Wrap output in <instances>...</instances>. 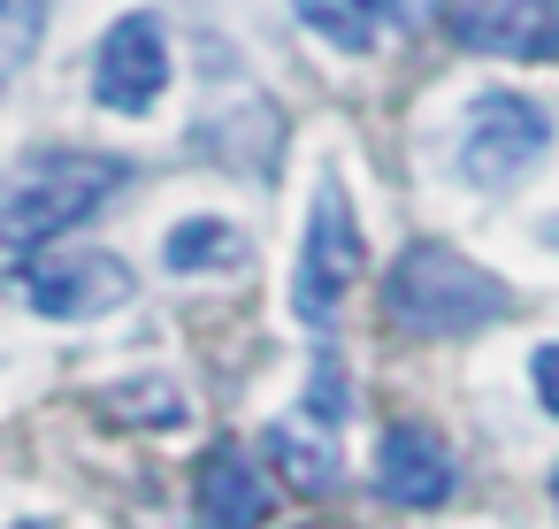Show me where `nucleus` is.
<instances>
[{
    "label": "nucleus",
    "instance_id": "39448f33",
    "mask_svg": "<svg viewBox=\"0 0 559 529\" xmlns=\"http://www.w3.org/2000/svg\"><path fill=\"white\" fill-rule=\"evenodd\" d=\"M16 292L24 307H39L47 322H93L108 307H123L139 292V277L116 261V254H47V261H24L16 269Z\"/></svg>",
    "mask_w": 559,
    "mask_h": 529
},
{
    "label": "nucleus",
    "instance_id": "f8f14e48",
    "mask_svg": "<svg viewBox=\"0 0 559 529\" xmlns=\"http://www.w3.org/2000/svg\"><path fill=\"white\" fill-rule=\"evenodd\" d=\"M261 445H269V460L292 475V491H330V483H337V452H330L322 437H307L299 422H276Z\"/></svg>",
    "mask_w": 559,
    "mask_h": 529
},
{
    "label": "nucleus",
    "instance_id": "0eeeda50",
    "mask_svg": "<svg viewBox=\"0 0 559 529\" xmlns=\"http://www.w3.org/2000/svg\"><path fill=\"white\" fill-rule=\"evenodd\" d=\"M444 32L475 55L506 62H559V0H452Z\"/></svg>",
    "mask_w": 559,
    "mask_h": 529
},
{
    "label": "nucleus",
    "instance_id": "f03ea898",
    "mask_svg": "<svg viewBox=\"0 0 559 529\" xmlns=\"http://www.w3.org/2000/svg\"><path fill=\"white\" fill-rule=\"evenodd\" d=\"M383 307H391V322L414 330V338H467V330L498 322V315L513 307V292H506L483 261H467V254L421 238V246H406V254L383 269Z\"/></svg>",
    "mask_w": 559,
    "mask_h": 529
},
{
    "label": "nucleus",
    "instance_id": "f3484780",
    "mask_svg": "<svg viewBox=\"0 0 559 529\" xmlns=\"http://www.w3.org/2000/svg\"><path fill=\"white\" fill-rule=\"evenodd\" d=\"M544 246H559V215H544Z\"/></svg>",
    "mask_w": 559,
    "mask_h": 529
},
{
    "label": "nucleus",
    "instance_id": "ddd939ff",
    "mask_svg": "<svg viewBox=\"0 0 559 529\" xmlns=\"http://www.w3.org/2000/svg\"><path fill=\"white\" fill-rule=\"evenodd\" d=\"M47 32V0H0V85H9Z\"/></svg>",
    "mask_w": 559,
    "mask_h": 529
},
{
    "label": "nucleus",
    "instance_id": "1a4fd4ad",
    "mask_svg": "<svg viewBox=\"0 0 559 529\" xmlns=\"http://www.w3.org/2000/svg\"><path fill=\"white\" fill-rule=\"evenodd\" d=\"M192 498H200V529H261V514H269V483H261V468L238 445H207L200 452Z\"/></svg>",
    "mask_w": 559,
    "mask_h": 529
},
{
    "label": "nucleus",
    "instance_id": "dca6fc26",
    "mask_svg": "<svg viewBox=\"0 0 559 529\" xmlns=\"http://www.w3.org/2000/svg\"><path fill=\"white\" fill-rule=\"evenodd\" d=\"M528 376H536V399H544V414H559V345H536Z\"/></svg>",
    "mask_w": 559,
    "mask_h": 529
},
{
    "label": "nucleus",
    "instance_id": "7ed1b4c3",
    "mask_svg": "<svg viewBox=\"0 0 559 529\" xmlns=\"http://www.w3.org/2000/svg\"><path fill=\"white\" fill-rule=\"evenodd\" d=\"M551 154V116L528 101V93H475V108H467V124H460V146H452V162H460V177L467 185H483V192H506V185H521L536 162Z\"/></svg>",
    "mask_w": 559,
    "mask_h": 529
},
{
    "label": "nucleus",
    "instance_id": "6e6552de",
    "mask_svg": "<svg viewBox=\"0 0 559 529\" xmlns=\"http://www.w3.org/2000/svg\"><path fill=\"white\" fill-rule=\"evenodd\" d=\"M376 491L391 506H444L452 498V452L421 422H391L376 445Z\"/></svg>",
    "mask_w": 559,
    "mask_h": 529
},
{
    "label": "nucleus",
    "instance_id": "2eb2a0df",
    "mask_svg": "<svg viewBox=\"0 0 559 529\" xmlns=\"http://www.w3.org/2000/svg\"><path fill=\"white\" fill-rule=\"evenodd\" d=\"M307 414H314V422H345V376H337V361H314V391H307Z\"/></svg>",
    "mask_w": 559,
    "mask_h": 529
},
{
    "label": "nucleus",
    "instance_id": "4468645a",
    "mask_svg": "<svg viewBox=\"0 0 559 529\" xmlns=\"http://www.w3.org/2000/svg\"><path fill=\"white\" fill-rule=\"evenodd\" d=\"M108 414H116V422H162V430H177V422H185V399H177L169 384H146V391H116Z\"/></svg>",
    "mask_w": 559,
    "mask_h": 529
},
{
    "label": "nucleus",
    "instance_id": "20e7f679",
    "mask_svg": "<svg viewBox=\"0 0 559 529\" xmlns=\"http://www.w3.org/2000/svg\"><path fill=\"white\" fill-rule=\"evenodd\" d=\"M360 277V223H353V200L337 177H322L314 192V215H307V246H299V269H292V315L307 330H330L337 299L353 292Z\"/></svg>",
    "mask_w": 559,
    "mask_h": 529
},
{
    "label": "nucleus",
    "instance_id": "9b49d317",
    "mask_svg": "<svg viewBox=\"0 0 559 529\" xmlns=\"http://www.w3.org/2000/svg\"><path fill=\"white\" fill-rule=\"evenodd\" d=\"M162 261L169 269H238L246 261V238L230 223H215V215H192V223H177L162 238Z\"/></svg>",
    "mask_w": 559,
    "mask_h": 529
},
{
    "label": "nucleus",
    "instance_id": "9d476101",
    "mask_svg": "<svg viewBox=\"0 0 559 529\" xmlns=\"http://www.w3.org/2000/svg\"><path fill=\"white\" fill-rule=\"evenodd\" d=\"M414 9H421V0H292V16L314 39H330L337 55H368L376 32L383 24H414Z\"/></svg>",
    "mask_w": 559,
    "mask_h": 529
},
{
    "label": "nucleus",
    "instance_id": "a211bd4d",
    "mask_svg": "<svg viewBox=\"0 0 559 529\" xmlns=\"http://www.w3.org/2000/svg\"><path fill=\"white\" fill-rule=\"evenodd\" d=\"M299 529H345V521H299Z\"/></svg>",
    "mask_w": 559,
    "mask_h": 529
},
{
    "label": "nucleus",
    "instance_id": "aec40b11",
    "mask_svg": "<svg viewBox=\"0 0 559 529\" xmlns=\"http://www.w3.org/2000/svg\"><path fill=\"white\" fill-rule=\"evenodd\" d=\"M551 498H559V475H551Z\"/></svg>",
    "mask_w": 559,
    "mask_h": 529
},
{
    "label": "nucleus",
    "instance_id": "f257e3e1",
    "mask_svg": "<svg viewBox=\"0 0 559 529\" xmlns=\"http://www.w3.org/2000/svg\"><path fill=\"white\" fill-rule=\"evenodd\" d=\"M131 169L116 154H85V146H55V154H24L0 169V246L32 254L62 231H78Z\"/></svg>",
    "mask_w": 559,
    "mask_h": 529
},
{
    "label": "nucleus",
    "instance_id": "6ab92c4d",
    "mask_svg": "<svg viewBox=\"0 0 559 529\" xmlns=\"http://www.w3.org/2000/svg\"><path fill=\"white\" fill-rule=\"evenodd\" d=\"M16 529H47V521H16Z\"/></svg>",
    "mask_w": 559,
    "mask_h": 529
},
{
    "label": "nucleus",
    "instance_id": "423d86ee",
    "mask_svg": "<svg viewBox=\"0 0 559 529\" xmlns=\"http://www.w3.org/2000/svg\"><path fill=\"white\" fill-rule=\"evenodd\" d=\"M169 85V39L154 16H123L108 24V39L93 47V101L116 116H146Z\"/></svg>",
    "mask_w": 559,
    "mask_h": 529
}]
</instances>
